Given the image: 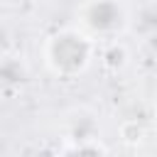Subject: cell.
Listing matches in <instances>:
<instances>
[{"label": "cell", "mask_w": 157, "mask_h": 157, "mask_svg": "<svg viewBox=\"0 0 157 157\" xmlns=\"http://www.w3.org/2000/svg\"><path fill=\"white\" fill-rule=\"evenodd\" d=\"M91 37L81 29H61L44 44V61L56 76L81 74L91 61Z\"/></svg>", "instance_id": "6da1fadb"}, {"label": "cell", "mask_w": 157, "mask_h": 157, "mask_svg": "<svg viewBox=\"0 0 157 157\" xmlns=\"http://www.w3.org/2000/svg\"><path fill=\"white\" fill-rule=\"evenodd\" d=\"M120 22H123V10L118 0H88L81 7V25L86 32L108 34L118 29Z\"/></svg>", "instance_id": "7a4b0ae2"}]
</instances>
